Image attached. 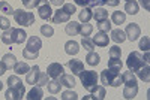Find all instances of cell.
I'll return each mask as SVG.
<instances>
[{"instance_id":"60d3db41","label":"cell","mask_w":150,"mask_h":100,"mask_svg":"<svg viewBox=\"0 0 150 100\" xmlns=\"http://www.w3.org/2000/svg\"><path fill=\"white\" fill-rule=\"evenodd\" d=\"M39 87H44L48 84V73L47 72H39V78H38V82H36Z\"/></svg>"},{"instance_id":"4dcf8cb0","label":"cell","mask_w":150,"mask_h":100,"mask_svg":"<svg viewBox=\"0 0 150 100\" xmlns=\"http://www.w3.org/2000/svg\"><path fill=\"white\" fill-rule=\"evenodd\" d=\"M137 73H138V78H140V79H143V81H146V82L150 81V67H149V64L143 66L140 70H137Z\"/></svg>"},{"instance_id":"277c9868","label":"cell","mask_w":150,"mask_h":100,"mask_svg":"<svg viewBox=\"0 0 150 100\" xmlns=\"http://www.w3.org/2000/svg\"><path fill=\"white\" fill-rule=\"evenodd\" d=\"M78 76L81 79L83 87L87 91H92L95 87L98 85V73L93 72V70H81Z\"/></svg>"},{"instance_id":"3957f363","label":"cell","mask_w":150,"mask_h":100,"mask_svg":"<svg viewBox=\"0 0 150 100\" xmlns=\"http://www.w3.org/2000/svg\"><path fill=\"white\" fill-rule=\"evenodd\" d=\"M149 64V51L146 52V55L143 57L140 52H131L129 57H128V61H126V66L131 72H137V70H140L143 66Z\"/></svg>"},{"instance_id":"4316f807","label":"cell","mask_w":150,"mask_h":100,"mask_svg":"<svg viewBox=\"0 0 150 100\" xmlns=\"http://www.w3.org/2000/svg\"><path fill=\"white\" fill-rule=\"evenodd\" d=\"M29 70H30L29 64L24 63V61H17L15 66H14V72H15L17 75H24V73H27Z\"/></svg>"},{"instance_id":"d6a6232c","label":"cell","mask_w":150,"mask_h":100,"mask_svg":"<svg viewBox=\"0 0 150 100\" xmlns=\"http://www.w3.org/2000/svg\"><path fill=\"white\" fill-rule=\"evenodd\" d=\"M47 87H48V91L51 93V94H57V93H60V87H62V84H60L57 79H54V81H48Z\"/></svg>"},{"instance_id":"30bf717a","label":"cell","mask_w":150,"mask_h":100,"mask_svg":"<svg viewBox=\"0 0 150 100\" xmlns=\"http://www.w3.org/2000/svg\"><path fill=\"white\" fill-rule=\"evenodd\" d=\"M5 97H6V100H20V99L24 97V91L14 88V87H9L5 93Z\"/></svg>"},{"instance_id":"8d00e7d4","label":"cell","mask_w":150,"mask_h":100,"mask_svg":"<svg viewBox=\"0 0 150 100\" xmlns=\"http://www.w3.org/2000/svg\"><path fill=\"white\" fill-rule=\"evenodd\" d=\"M2 42L5 45H12V43H14V42H12V29L5 30V33L2 34Z\"/></svg>"},{"instance_id":"4fadbf2b","label":"cell","mask_w":150,"mask_h":100,"mask_svg":"<svg viewBox=\"0 0 150 100\" xmlns=\"http://www.w3.org/2000/svg\"><path fill=\"white\" fill-rule=\"evenodd\" d=\"M27 39V34L23 29H12V42L14 43H23Z\"/></svg>"},{"instance_id":"ac0fdd59","label":"cell","mask_w":150,"mask_h":100,"mask_svg":"<svg viewBox=\"0 0 150 100\" xmlns=\"http://www.w3.org/2000/svg\"><path fill=\"white\" fill-rule=\"evenodd\" d=\"M57 81L62 84V85H65L68 87V88H72V87L75 85V78L72 76V75H60V76L57 78Z\"/></svg>"},{"instance_id":"f907efd6","label":"cell","mask_w":150,"mask_h":100,"mask_svg":"<svg viewBox=\"0 0 150 100\" xmlns=\"http://www.w3.org/2000/svg\"><path fill=\"white\" fill-rule=\"evenodd\" d=\"M140 3H141V6H143L146 10H149V9H150V3H149V0H140Z\"/></svg>"},{"instance_id":"5b68a950","label":"cell","mask_w":150,"mask_h":100,"mask_svg":"<svg viewBox=\"0 0 150 100\" xmlns=\"http://www.w3.org/2000/svg\"><path fill=\"white\" fill-rule=\"evenodd\" d=\"M14 20L20 24V26H24V27H29L35 22V15L32 12H24L23 9H17L14 10Z\"/></svg>"},{"instance_id":"ffe728a7","label":"cell","mask_w":150,"mask_h":100,"mask_svg":"<svg viewBox=\"0 0 150 100\" xmlns=\"http://www.w3.org/2000/svg\"><path fill=\"white\" fill-rule=\"evenodd\" d=\"M111 39H112V42H116V43H123L125 41H126V34H125L123 30L116 29V30L111 31Z\"/></svg>"},{"instance_id":"8992f818","label":"cell","mask_w":150,"mask_h":100,"mask_svg":"<svg viewBox=\"0 0 150 100\" xmlns=\"http://www.w3.org/2000/svg\"><path fill=\"white\" fill-rule=\"evenodd\" d=\"M125 34H126V37H128L131 42H134V41H137L140 37L141 29H140V26L137 22H131V24H128V26H126V31H125Z\"/></svg>"},{"instance_id":"8fae6325","label":"cell","mask_w":150,"mask_h":100,"mask_svg":"<svg viewBox=\"0 0 150 100\" xmlns=\"http://www.w3.org/2000/svg\"><path fill=\"white\" fill-rule=\"evenodd\" d=\"M93 43L96 45V46H101V48H105V46H108V42H110V37L107 36V33H104V31H99V33H96V36L93 37Z\"/></svg>"},{"instance_id":"816d5d0a","label":"cell","mask_w":150,"mask_h":100,"mask_svg":"<svg viewBox=\"0 0 150 100\" xmlns=\"http://www.w3.org/2000/svg\"><path fill=\"white\" fill-rule=\"evenodd\" d=\"M6 70H8V69L5 67V64L2 63V61H0V76H2V75H3V73H5Z\"/></svg>"},{"instance_id":"7c38bea8","label":"cell","mask_w":150,"mask_h":100,"mask_svg":"<svg viewBox=\"0 0 150 100\" xmlns=\"http://www.w3.org/2000/svg\"><path fill=\"white\" fill-rule=\"evenodd\" d=\"M38 78H39V66H33L27 73H26V82L35 85L38 82Z\"/></svg>"},{"instance_id":"e0dca14e","label":"cell","mask_w":150,"mask_h":100,"mask_svg":"<svg viewBox=\"0 0 150 100\" xmlns=\"http://www.w3.org/2000/svg\"><path fill=\"white\" fill-rule=\"evenodd\" d=\"M65 51H66V54H69V55H77L78 51H80V45L75 42V41H68V42L65 43Z\"/></svg>"},{"instance_id":"52a82bcc","label":"cell","mask_w":150,"mask_h":100,"mask_svg":"<svg viewBox=\"0 0 150 100\" xmlns=\"http://www.w3.org/2000/svg\"><path fill=\"white\" fill-rule=\"evenodd\" d=\"M38 14H39V17L42 20H50L53 17V10H51V6H50L48 0H41L39 6H38Z\"/></svg>"},{"instance_id":"681fc988","label":"cell","mask_w":150,"mask_h":100,"mask_svg":"<svg viewBox=\"0 0 150 100\" xmlns=\"http://www.w3.org/2000/svg\"><path fill=\"white\" fill-rule=\"evenodd\" d=\"M51 2V5H54V6H63V3H65V0H50Z\"/></svg>"},{"instance_id":"83f0119b","label":"cell","mask_w":150,"mask_h":100,"mask_svg":"<svg viewBox=\"0 0 150 100\" xmlns=\"http://www.w3.org/2000/svg\"><path fill=\"white\" fill-rule=\"evenodd\" d=\"M93 18L96 20V22L104 21V20H108V12H107L104 8H96V10L93 12Z\"/></svg>"},{"instance_id":"ab89813d","label":"cell","mask_w":150,"mask_h":100,"mask_svg":"<svg viewBox=\"0 0 150 100\" xmlns=\"http://www.w3.org/2000/svg\"><path fill=\"white\" fill-rule=\"evenodd\" d=\"M60 97H62V100H77L78 94L75 91H63Z\"/></svg>"},{"instance_id":"9a60e30c","label":"cell","mask_w":150,"mask_h":100,"mask_svg":"<svg viewBox=\"0 0 150 100\" xmlns=\"http://www.w3.org/2000/svg\"><path fill=\"white\" fill-rule=\"evenodd\" d=\"M122 81H123L125 87H134V85H138V84H137V78H135V75H134L131 70L122 75Z\"/></svg>"},{"instance_id":"f1b7e54d","label":"cell","mask_w":150,"mask_h":100,"mask_svg":"<svg viewBox=\"0 0 150 100\" xmlns=\"http://www.w3.org/2000/svg\"><path fill=\"white\" fill-rule=\"evenodd\" d=\"M8 85L24 91V84H23V81H21L18 76H9V78H8Z\"/></svg>"},{"instance_id":"f6af8a7d","label":"cell","mask_w":150,"mask_h":100,"mask_svg":"<svg viewBox=\"0 0 150 100\" xmlns=\"http://www.w3.org/2000/svg\"><path fill=\"white\" fill-rule=\"evenodd\" d=\"M0 29H2V30L11 29V22H9V20L6 17H0Z\"/></svg>"},{"instance_id":"d4e9b609","label":"cell","mask_w":150,"mask_h":100,"mask_svg":"<svg viewBox=\"0 0 150 100\" xmlns=\"http://www.w3.org/2000/svg\"><path fill=\"white\" fill-rule=\"evenodd\" d=\"M125 20H126V14H125V12H120V10L112 12V15H111L112 24H117V26H120V24L125 22Z\"/></svg>"},{"instance_id":"b9f144b4","label":"cell","mask_w":150,"mask_h":100,"mask_svg":"<svg viewBox=\"0 0 150 100\" xmlns=\"http://www.w3.org/2000/svg\"><path fill=\"white\" fill-rule=\"evenodd\" d=\"M21 2L24 3V6H26L27 9H32V8H38L41 3V0H21Z\"/></svg>"},{"instance_id":"1f68e13d","label":"cell","mask_w":150,"mask_h":100,"mask_svg":"<svg viewBox=\"0 0 150 100\" xmlns=\"http://www.w3.org/2000/svg\"><path fill=\"white\" fill-rule=\"evenodd\" d=\"M138 93V85H134V87H125L123 88V96L126 99H134Z\"/></svg>"},{"instance_id":"d6986e66","label":"cell","mask_w":150,"mask_h":100,"mask_svg":"<svg viewBox=\"0 0 150 100\" xmlns=\"http://www.w3.org/2000/svg\"><path fill=\"white\" fill-rule=\"evenodd\" d=\"M74 2L83 8H98L102 5V0H74Z\"/></svg>"},{"instance_id":"c3c4849f","label":"cell","mask_w":150,"mask_h":100,"mask_svg":"<svg viewBox=\"0 0 150 100\" xmlns=\"http://www.w3.org/2000/svg\"><path fill=\"white\" fill-rule=\"evenodd\" d=\"M120 3V0H102V5H108V6H117Z\"/></svg>"},{"instance_id":"e575fe53","label":"cell","mask_w":150,"mask_h":100,"mask_svg":"<svg viewBox=\"0 0 150 100\" xmlns=\"http://www.w3.org/2000/svg\"><path fill=\"white\" fill-rule=\"evenodd\" d=\"M111 21L110 20H104V21H99L98 22V29H99V31H104V33H108L110 30H111Z\"/></svg>"},{"instance_id":"603a6c76","label":"cell","mask_w":150,"mask_h":100,"mask_svg":"<svg viewBox=\"0 0 150 100\" xmlns=\"http://www.w3.org/2000/svg\"><path fill=\"white\" fill-rule=\"evenodd\" d=\"M80 26H81V24H78V22L72 21V22L66 24V29H65V31H66L69 36H77V34H80Z\"/></svg>"},{"instance_id":"f35d334b","label":"cell","mask_w":150,"mask_h":100,"mask_svg":"<svg viewBox=\"0 0 150 100\" xmlns=\"http://www.w3.org/2000/svg\"><path fill=\"white\" fill-rule=\"evenodd\" d=\"M41 33L45 37H51L54 34V29L51 26H48V24H44V26H41Z\"/></svg>"},{"instance_id":"7a4b0ae2","label":"cell","mask_w":150,"mask_h":100,"mask_svg":"<svg viewBox=\"0 0 150 100\" xmlns=\"http://www.w3.org/2000/svg\"><path fill=\"white\" fill-rule=\"evenodd\" d=\"M42 46V41L39 39L38 36H30L29 41H27V45L23 51V55L24 58L27 60H36L38 58V54H39V49Z\"/></svg>"},{"instance_id":"bcb514c9","label":"cell","mask_w":150,"mask_h":100,"mask_svg":"<svg viewBox=\"0 0 150 100\" xmlns=\"http://www.w3.org/2000/svg\"><path fill=\"white\" fill-rule=\"evenodd\" d=\"M62 8H63L69 15H74L75 12H77V9H75V5H72V3H63V6H62Z\"/></svg>"},{"instance_id":"6da1fadb","label":"cell","mask_w":150,"mask_h":100,"mask_svg":"<svg viewBox=\"0 0 150 100\" xmlns=\"http://www.w3.org/2000/svg\"><path fill=\"white\" fill-rule=\"evenodd\" d=\"M101 82L104 85H111V87H120L123 84L122 81V75L119 67H108L101 73Z\"/></svg>"},{"instance_id":"cb8c5ba5","label":"cell","mask_w":150,"mask_h":100,"mask_svg":"<svg viewBox=\"0 0 150 100\" xmlns=\"http://www.w3.org/2000/svg\"><path fill=\"white\" fill-rule=\"evenodd\" d=\"M2 63L5 64L6 69H12L15 66V63H17V58H15L14 54H5L3 58H2Z\"/></svg>"},{"instance_id":"9c48e42d","label":"cell","mask_w":150,"mask_h":100,"mask_svg":"<svg viewBox=\"0 0 150 100\" xmlns=\"http://www.w3.org/2000/svg\"><path fill=\"white\" fill-rule=\"evenodd\" d=\"M47 73H48V76H51L53 79H57L60 75H63V66L60 63H51L47 69Z\"/></svg>"},{"instance_id":"db71d44e","label":"cell","mask_w":150,"mask_h":100,"mask_svg":"<svg viewBox=\"0 0 150 100\" xmlns=\"http://www.w3.org/2000/svg\"><path fill=\"white\" fill-rule=\"evenodd\" d=\"M126 2H128V0H126Z\"/></svg>"},{"instance_id":"836d02e7","label":"cell","mask_w":150,"mask_h":100,"mask_svg":"<svg viewBox=\"0 0 150 100\" xmlns=\"http://www.w3.org/2000/svg\"><path fill=\"white\" fill-rule=\"evenodd\" d=\"M92 31H93V27H92V24H89V22H83L81 26H80V34H81L83 37L90 36Z\"/></svg>"},{"instance_id":"ba28073f","label":"cell","mask_w":150,"mask_h":100,"mask_svg":"<svg viewBox=\"0 0 150 100\" xmlns=\"http://www.w3.org/2000/svg\"><path fill=\"white\" fill-rule=\"evenodd\" d=\"M71 18V15L68 14V12L63 9V8H59L56 12H54V15H53V22L54 24H62V22H68Z\"/></svg>"},{"instance_id":"ee69618b","label":"cell","mask_w":150,"mask_h":100,"mask_svg":"<svg viewBox=\"0 0 150 100\" xmlns=\"http://www.w3.org/2000/svg\"><path fill=\"white\" fill-rule=\"evenodd\" d=\"M123 63H122V60L120 58H110L108 60V67H119L122 69Z\"/></svg>"},{"instance_id":"44dd1931","label":"cell","mask_w":150,"mask_h":100,"mask_svg":"<svg viewBox=\"0 0 150 100\" xmlns=\"http://www.w3.org/2000/svg\"><path fill=\"white\" fill-rule=\"evenodd\" d=\"M138 3L135 2V0H128L126 5H125V12L129 15H135V14H138Z\"/></svg>"},{"instance_id":"f546056e","label":"cell","mask_w":150,"mask_h":100,"mask_svg":"<svg viewBox=\"0 0 150 100\" xmlns=\"http://www.w3.org/2000/svg\"><path fill=\"white\" fill-rule=\"evenodd\" d=\"M99 60H101L99 54H96L93 51H90L89 54H87V57H86V61H87V64H89V66H98L99 64Z\"/></svg>"},{"instance_id":"f5cc1de1","label":"cell","mask_w":150,"mask_h":100,"mask_svg":"<svg viewBox=\"0 0 150 100\" xmlns=\"http://www.w3.org/2000/svg\"><path fill=\"white\" fill-rule=\"evenodd\" d=\"M2 90H3V84H2V82H0V91H2Z\"/></svg>"},{"instance_id":"74e56055","label":"cell","mask_w":150,"mask_h":100,"mask_svg":"<svg viewBox=\"0 0 150 100\" xmlns=\"http://www.w3.org/2000/svg\"><path fill=\"white\" fill-rule=\"evenodd\" d=\"M0 12H3L5 15H12L14 14V9L8 2H0Z\"/></svg>"},{"instance_id":"7402d4cb","label":"cell","mask_w":150,"mask_h":100,"mask_svg":"<svg viewBox=\"0 0 150 100\" xmlns=\"http://www.w3.org/2000/svg\"><path fill=\"white\" fill-rule=\"evenodd\" d=\"M42 96H44V93H42V88L39 85L38 87H33V88L29 91V94L26 96L29 100H41L42 99Z\"/></svg>"},{"instance_id":"7dc6e473","label":"cell","mask_w":150,"mask_h":100,"mask_svg":"<svg viewBox=\"0 0 150 100\" xmlns=\"http://www.w3.org/2000/svg\"><path fill=\"white\" fill-rule=\"evenodd\" d=\"M149 43H150V39H149L147 36H144L143 39L140 41V48L143 49V51H146V52H147V51H149Z\"/></svg>"},{"instance_id":"7bdbcfd3","label":"cell","mask_w":150,"mask_h":100,"mask_svg":"<svg viewBox=\"0 0 150 100\" xmlns=\"http://www.w3.org/2000/svg\"><path fill=\"white\" fill-rule=\"evenodd\" d=\"M122 55V51L119 46H111L110 48V58H120Z\"/></svg>"},{"instance_id":"5bb4252c","label":"cell","mask_w":150,"mask_h":100,"mask_svg":"<svg viewBox=\"0 0 150 100\" xmlns=\"http://www.w3.org/2000/svg\"><path fill=\"white\" fill-rule=\"evenodd\" d=\"M68 66L72 72V75H80L81 70H84V63L81 60H69L68 61Z\"/></svg>"},{"instance_id":"2e32d148","label":"cell","mask_w":150,"mask_h":100,"mask_svg":"<svg viewBox=\"0 0 150 100\" xmlns=\"http://www.w3.org/2000/svg\"><path fill=\"white\" fill-rule=\"evenodd\" d=\"M78 18L81 22H89L92 18H93V10L92 8H83L80 12H78Z\"/></svg>"},{"instance_id":"d590c367","label":"cell","mask_w":150,"mask_h":100,"mask_svg":"<svg viewBox=\"0 0 150 100\" xmlns=\"http://www.w3.org/2000/svg\"><path fill=\"white\" fill-rule=\"evenodd\" d=\"M81 45L84 46L86 51H89V52L95 49V43H93V41H92V39H89V36L83 37V39H81Z\"/></svg>"},{"instance_id":"484cf974","label":"cell","mask_w":150,"mask_h":100,"mask_svg":"<svg viewBox=\"0 0 150 100\" xmlns=\"http://www.w3.org/2000/svg\"><path fill=\"white\" fill-rule=\"evenodd\" d=\"M92 93H93V99L96 100H104L105 99V96H107V93H105V87H102V85H96L95 88L92 90Z\"/></svg>"}]
</instances>
